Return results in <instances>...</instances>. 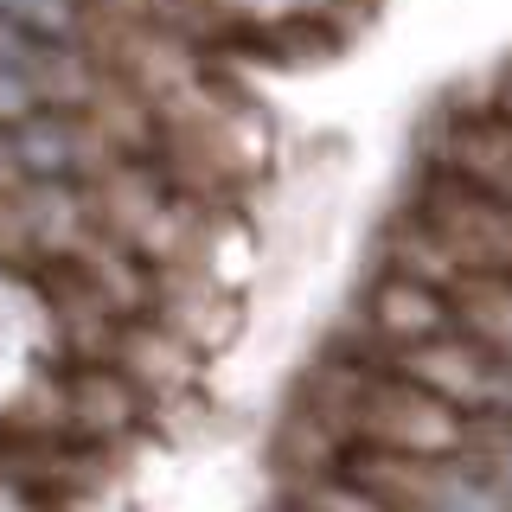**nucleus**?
Instances as JSON below:
<instances>
[{
	"label": "nucleus",
	"mask_w": 512,
	"mask_h": 512,
	"mask_svg": "<svg viewBox=\"0 0 512 512\" xmlns=\"http://www.w3.org/2000/svg\"><path fill=\"white\" fill-rule=\"evenodd\" d=\"M442 327H455V308H448V295L436 282H423V276H404V269H391L378 288H372V301H365V333H359V346H372V352H404L416 340H429V333H442Z\"/></svg>",
	"instance_id": "1"
},
{
	"label": "nucleus",
	"mask_w": 512,
	"mask_h": 512,
	"mask_svg": "<svg viewBox=\"0 0 512 512\" xmlns=\"http://www.w3.org/2000/svg\"><path fill=\"white\" fill-rule=\"evenodd\" d=\"M7 141H13V160H20L26 180L71 186L77 173L90 167V135L71 122V109H32L26 122L7 128Z\"/></svg>",
	"instance_id": "2"
},
{
	"label": "nucleus",
	"mask_w": 512,
	"mask_h": 512,
	"mask_svg": "<svg viewBox=\"0 0 512 512\" xmlns=\"http://www.w3.org/2000/svg\"><path fill=\"white\" fill-rule=\"evenodd\" d=\"M448 308L461 333H474L493 359L512 365V276H461L448 288Z\"/></svg>",
	"instance_id": "3"
},
{
	"label": "nucleus",
	"mask_w": 512,
	"mask_h": 512,
	"mask_svg": "<svg viewBox=\"0 0 512 512\" xmlns=\"http://www.w3.org/2000/svg\"><path fill=\"white\" fill-rule=\"evenodd\" d=\"M468 455L493 474V487H500L506 500H512V416H506V410H480V416H474V442H468Z\"/></svg>",
	"instance_id": "4"
},
{
	"label": "nucleus",
	"mask_w": 512,
	"mask_h": 512,
	"mask_svg": "<svg viewBox=\"0 0 512 512\" xmlns=\"http://www.w3.org/2000/svg\"><path fill=\"white\" fill-rule=\"evenodd\" d=\"M0 13L45 39H77V26H84V0H0Z\"/></svg>",
	"instance_id": "5"
}]
</instances>
